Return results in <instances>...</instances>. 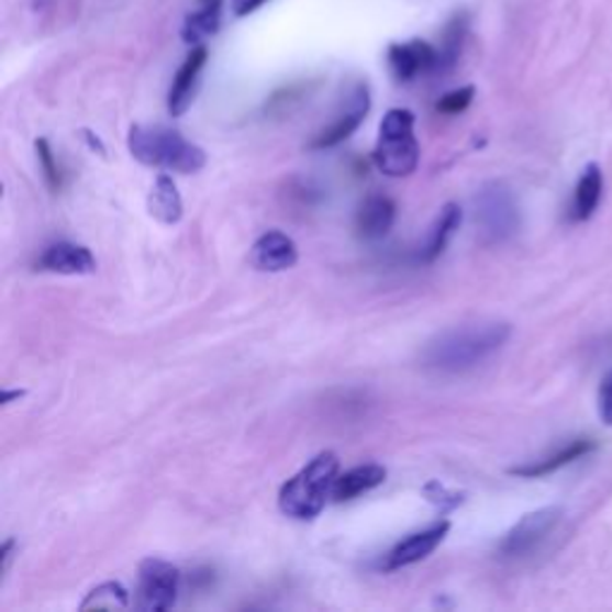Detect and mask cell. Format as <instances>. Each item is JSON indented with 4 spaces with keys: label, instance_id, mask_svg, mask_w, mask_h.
<instances>
[{
    "label": "cell",
    "instance_id": "24",
    "mask_svg": "<svg viewBox=\"0 0 612 612\" xmlns=\"http://www.w3.org/2000/svg\"><path fill=\"white\" fill-rule=\"evenodd\" d=\"M36 154H38V163H41V170H44L48 189H51V192H58V189L63 187V175H60V168L56 163V156H53V152H51L48 140L36 142Z\"/></svg>",
    "mask_w": 612,
    "mask_h": 612
},
{
    "label": "cell",
    "instance_id": "15",
    "mask_svg": "<svg viewBox=\"0 0 612 612\" xmlns=\"http://www.w3.org/2000/svg\"><path fill=\"white\" fill-rule=\"evenodd\" d=\"M593 450H596V443L591 438H577V441H572L569 445H565L563 450H557L555 455L536 459V461H532V465L514 467V469H510V474L524 476V479H541V476H548V474H553L557 469L572 465V461L587 457Z\"/></svg>",
    "mask_w": 612,
    "mask_h": 612
},
{
    "label": "cell",
    "instance_id": "29",
    "mask_svg": "<svg viewBox=\"0 0 612 612\" xmlns=\"http://www.w3.org/2000/svg\"><path fill=\"white\" fill-rule=\"evenodd\" d=\"M81 134H85V140L89 142V146L93 148V152H99L101 156H105V146L101 144V140H99V137H93V134H91V132H87V130L81 132Z\"/></svg>",
    "mask_w": 612,
    "mask_h": 612
},
{
    "label": "cell",
    "instance_id": "30",
    "mask_svg": "<svg viewBox=\"0 0 612 612\" xmlns=\"http://www.w3.org/2000/svg\"><path fill=\"white\" fill-rule=\"evenodd\" d=\"M24 396V390H5V396H3V404H10L15 398H22Z\"/></svg>",
    "mask_w": 612,
    "mask_h": 612
},
{
    "label": "cell",
    "instance_id": "2",
    "mask_svg": "<svg viewBox=\"0 0 612 612\" xmlns=\"http://www.w3.org/2000/svg\"><path fill=\"white\" fill-rule=\"evenodd\" d=\"M130 154L148 168L168 173H199L207 166V152L185 140L178 130L163 125H134L127 137Z\"/></svg>",
    "mask_w": 612,
    "mask_h": 612
},
{
    "label": "cell",
    "instance_id": "6",
    "mask_svg": "<svg viewBox=\"0 0 612 612\" xmlns=\"http://www.w3.org/2000/svg\"><path fill=\"white\" fill-rule=\"evenodd\" d=\"M563 508L555 505L524 514L505 534V538L500 541V555L508 557V560H522V557L536 553L543 546V541L563 522Z\"/></svg>",
    "mask_w": 612,
    "mask_h": 612
},
{
    "label": "cell",
    "instance_id": "18",
    "mask_svg": "<svg viewBox=\"0 0 612 612\" xmlns=\"http://www.w3.org/2000/svg\"><path fill=\"white\" fill-rule=\"evenodd\" d=\"M148 213H152L163 225L180 223L182 197L170 175H158L156 185L152 187V194H148Z\"/></svg>",
    "mask_w": 612,
    "mask_h": 612
},
{
    "label": "cell",
    "instance_id": "1",
    "mask_svg": "<svg viewBox=\"0 0 612 612\" xmlns=\"http://www.w3.org/2000/svg\"><path fill=\"white\" fill-rule=\"evenodd\" d=\"M512 335L510 323H471L445 331L424 349V366L435 374H465L491 359Z\"/></svg>",
    "mask_w": 612,
    "mask_h": 612
},
{
    "label": "cell",
    "instance_id": "28",
    "mask_svg": "<svg viewBox=\"0 0 612 612\" xmlns=\"http://www.w3.org/2000/svg\"><path fill=\"white\" fill-rule=\"evenodd\" d=\"M15 546H18V541L15 538H8L3 543V548H0V560H3V565H0V572H3V575H8L12 557H15Z\"/></svg>",
    "mask_w": 612,
    "mask_h": 612
},
{
    "label": "cell",
    "instance_id": "10",
    "mask_svg": "<svg viewBox=\"0 0 612 612\" xmlns=\"http://www.w3.org/2000/svg\"><path fill=\"white\" fill-rule=\"evenodd\" d=\"M209 63V48L207 46H192L189 56L180 65L178 75L173 79V87L168 93V111L173 118H180L187 113V108L192 105L194 93L199 87V77L203 73V67Z\"/></svg>",
    "mask_w": 612,
    "mask_h": 612
},
{
    "label": "cell",
    "instance_id": "7",
    "mask_svg": "<svg viewBox=\"0 0 612 612\" xmlns=\"http://www.w3.org/2000/svg\"><path fill=\"white\" fill-rule=\"evenodd\" d=\"M180 569L158 560V557H146L140 565V591H137V608L148 612L170 610L178 601L180 593Z\"/></svg>",
    "mask_w": 612,
    "mask_h": 612
},
{
    "label": "cell",
    "instance_id": "13",
    "mask_svg": "<svg viewBox=\"0 0 612 612\" xmlns=\"http://www.w3.org/2000/svg\"><path fill=\"white\" fill-rule=\"evenodd\" d=\"M36 268L44 274H58V276H91L97 270V258L93 254L73 242H58L41 254Z\"/></svg>",
    "mask_w": 612,
    "mask_h": 612
},
{
    "label": "cell",
    "instance_id": "14",
    "mask_svg": "<svg viewBox=\"0 0 612 612\" xmlns=\"http://www.w3.org/2000/svg\"><path fill=\"white\" fill-rule=\"evenodd\" d=\"M396 201L383 197V194H374L369 199H364V203L357 211V233L359 237L376 242L383 240L392 225H396Z\"/></svg>",
    "mask_w": 612,
    "mask_h": 612
},
{
    "label": "cell",
    "instance_id": "26",
    "mask_svg": "<svg viewBox=\"0 0 612 612\" xmlns=\"http://www.w3.org/2000/svg\"><path fill=\"white\" fill-rule=\"evenodd\" d=\"M598 414H601L603 424L612 426V371L605 374L601 390H598Z\"/></svg>",
    "mask_w": 612,
    "mask_h": 612
},
{
    "label": "cell",
    "instance_id": "8",
    "mask_svg": "<svg viewBox=\"0 0 612 612\" xmlns=\"http://www.w3.org/2000/svg\"><path fill=\"white\" fill-rule=\"evenodd\" d=\"M388 65L398 81L410 85V81L424 75H435V70H438V48L421 38L392 44L388 48Z\"/></svg>",
    "mask_w": 612,
    "mask_h": 612
},
{
    "label": "cell",
    "instance_id": "27",
    "mask_svg": "<svg viewBox=\"0 0 612 612\" xmlns=\"http://www.w3.org/2000/svg\"><path fill=\"white\" fill-rule=\"evenodd\" d=\"M266 3L268 0H233V12H235V18H247L258 8H264Z\"/></svg>",
    "mask_w": 612,
    "mask_h": 612
},
{
    "label": "cell",
    "instance_id": "12",
    "mask_svg": "<svg viewBox=\"0 0 612 612\" xmlns=\"http://www.w3.org/2000/svg\"><path fill=\"white\" fill-rule=\"evenodd\" d=\"M299 252L292 237H288L280 230H270V233L262 235L252 247L249 264L256 270H264V274H280V270H288L297 264Z\"/></svg>",
    "mask_w": 612,
    "mask_h": 612
},
{
    "label": "cell",
    "instance_id": "11",
    "mask_svg": "<svg viewBox=\"0 0 612 612\" xmlns=\"http://www.w3.org/2000/svg\"><path fill=\"white\" fill-rule=\"evenodd\" d=\"M447 532H450V522H438L424 528V532H416L410 538L400 541L398 546L388 553L386 569L388 572H396V569L426 560V557L445 541Z\"/></svg>",
    "mask_w": 612,
    "mask_h": 612
},
{
    "label": "cell",
    "instance_id": "3",
    "mask_svg": "<svg viewBox=\"0 0 612 612\" xmlns=\"http://www.w3.org/2000/svg\"><path fill=\"white\" fill-rule=\"evenodd\" d=\"M337 471L340 461L333 453L316 455L280 488L278 505L282 514L292 516V520H314L319 516L329 498H333V488L340 476Z\"/></svg>",
    "mask_w": 612,
    "mask_h": 612
},
{
    "label": "cell",
    "instance_id": "19",
    "mask_svg": "<svg viewBox=\"0 0 612 612\" xmlns=\"http://www.w3.org/2000/svg\"><path fill=\"white\" fill-rule=\"evenodd\" d=\"M601 197H603V173L596 166V163H589V166L583 168L581 178L577 182V189H575L572 221H577V223L589 221V218L596 213L598 203H601Z\"/></svg>",
    "mask_w": 612,
    "mask_h": 612
},
{
    "label": "cell",
    "instance_id": "16",
    "mask_svg": "<svg viewBox=\"0 0 612 612\" xmlns=\"http://www.w3.org/2000/svg\"><path fill=\"white\" fill-rule=\"evenodd\" d=\"M223 0H197V10L189 12L182 24V41L189 46H201L203 41L221 30Z\"/></svg>",
    "mask_w": 612,
    "mask_h": 612
},
{
    "label": "cell",
    "instance_id": "23",
    "mask_svg": "<svg viewBox=\"0 0 612 612\" xmlns=\"http://www.w3.org/2000/svg\"><path fill=\"white\" fill-rule=\"evenodd\" d=\"M424 498L429 502H433L435 508H441L443 512H450V510H457L461 502H465V493H457V491H450V488L443 486L441 481H429L424 486Z\"/></svg>",
    "mask_w": 612,
    "mask_h": 612
},
{
    "label": "cell",
    "instance_id": "17",
    "mask_svg": "<svg viewBox=\"0 0 612 612\" xmlns=\"http://www.w3.org/2000/svg\"><path fill=\"white\" fill-rule=\"evenodd\" d=\"M383 481H386V469L380 465L355 467V469L337 476L335 488H333V500H337V502L355 500L364 493L374 491V488H378Z\"/></svg>",
    "mask_w": 612,
    "mask_h": 612
},
{
    "label": "cell",
    "instance_id": "4",
    "mask_svg": "<svg viewBox=\"0 0 612 612\" xmlns=\"http://www.w3.org/2000/svg\"><path fill=\"white\" fill-rule=\"evenodd\" d=\"M376 168L388 178H410L419 166V142L414 137V115L404 108H392L380 122L374 148Z\"/></svg>",
    "mask_w": 612,
    "mask_h": 612
},
{
    "label": "cell",
    "instance_id": "5",
    "mask_svg": "<svg viewBox=\"0 0 612 612\" xmlns=\"http://www.w3.org/2000/svg\"><path fill=\"white\" fill-rule=\"evenodd\" d=\"M476 223L486 244H502L516 235L522 225L520 207L512 189L502 182H488L476 194Z\"/></svg>",
    "mask_w": 612,
    "mask_h": 612
},
{
    "label": "cell",
    "instance_id": "21",
    "mask_svg": "<svg viewBox=\"0 0 612 612\" xmlns=\"http://www.w3.org/2000/svg\"><path fill=\"white\" fill-rule=\"evenodd\" d=\"M469 30V18L461 12V15H455L450 20V24L445 26L443 32V41L438 46V70L435 75H443V73H450L453 67L457 65V58L461 53V44H465V36Z\"/></svg>",
    "mask_w": 612,
    "mask_h": 612
},
{
    "label": "cell",
    "instance_id": "22",
    "mask_svg": "<svg viewBox=\"0 0 612 612\" xmlns=\"http://www.w3.org/2000/svg\"><path fill=\"white\" fill-rule=\"evenodd\" d=\"M127 605H130L127 589L118 581H105L85 598L81 610H93V608H97V610H122Z\"/></svg>",
    "mask_w": 612,
    "mask_h": 612
},
{
    "label": "cell",
    "instance_id": "9",
    "mask_svg": "<svg viewBox=\"0 0 612 612\" xmlns=\"http://www.w3.org/2000/svg\"><path fill=\"white\" fill-rule=\"evenodd\" d=\"M369 108H371L369 89H366V85H357L355 91L349 93L345 111L337 113V118L331 122V125L323 127L316 134L314 142L309 144V148L321 152V148H333L337 144H343L345 140H349L352 134L359 130V125L366 120V115H369Z\"/></svg>",
    "mask_w": 612,
    "mask_h": 612
},
{
    "label": "cell",
    "instance_id": "20",
    "mask_svg": "<svg viewBox=\"0 0 612 612\" xmlns=\"http://www.w3.org/2000/svg\"><path fill=\"white\" fill-rule=\"evenodd\" d=\"M459 225H461V209L457 207V203H445L441 215H438V221H435L431 235H429L426 249H424V262L431 264L445 252L447 242L453 240V235L457 233Z\"/></svg>",
    "mask_w": 612,
    "mask_h": 612
},
{
    "label": "cell",
    "instance_id": "25",
    "mask_svg": "<svg viewBox=\"0 0 612 612\" xmlns=\"http://www.w3.org/2000/svg\"><path fill=\"white\" fill-rule=\"evenodd\" d=\"M474 93H476L474 87H461V89H455V91H447L435 108H438V113H445V115L465 113L474 101Z\"/></svg>",
    "mask_w": 612,
    "mask_h": 612
}]
</instances>
